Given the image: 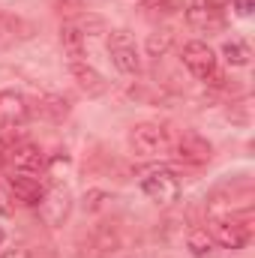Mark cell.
<instances>
[{"mask_svg":"<svg viewBox=\"0 0 255 258\" xmlns=\"http://www.w3.org/2000/svg\"><path fill=\"white\" fill-rule=\"evenodd\" d=\"M171 141L174 135L159 123H138L129 132V144L138 156H162V153H171Z\"/></svg>","mask_w":255,"mask_h":258,"instance_id":"6da1fadb","label":"cell"},{"mask_svg":"<svg viewBox=\"0 0 255 258\" xmlns=\"http://www.w3.org/2000/svg\"><path fill=\"white\" fill-rule=\"evenodd\" d=\"M171 156H174L177 162H183V165H204V162H210L213 147H210V141H207L201 132L183 129V132L174 135V141H171Z\"/></svg>","mask_w":255,"mask_h":258,"instance_id":"7a4b0ae2","label":"cell"},{"mask_svg":"<svg viewBox=\"0 0 255 258\" xmlns=\"http://www.w3.org/2000/svg\"><path fill=\"white\" fill-rule=\"evenodd\" d=\"M210 237L225 246V249H243L252 237V228L246 219H237V216H219L210 222Z\"/></svg>","mask_w":255,"mask_h":258,"instance_id":"3957f363","label":"cell"},{"mask_svg":"<svg viewBox=\"0 0 255 258\" xmlns=\"http://www.w3.org/2000/svg\"><path fill=\"white\" fill-rule=\"evenodd\" d=\"M141 192L147 195L153 204H174L177 198H180V180H177V174L174 171H168V168H156V171H150L144 180H141Z\"/></svg>","mask_w":255,"mask_h":258,"instance_id":"277c9868","label":"cell"},{"mask_svg":"<svg viewBox=\"0 0 255 258\" xmlns=\"http://www.w3.org/2000/svg\"><path fill=\"white\" fill-rule=\"evenodd\" d=\"M108 54H111V63L117 66L123 75H138L141 72V57H138L135 39L126 30H114L108 36Z\"/></svg>","mask_w":255,"mask_h":258,"instance_id":"5b68a950","label":"cell"},{"mask_svg":"<svg viewBox=\"0 0 255 258\" xmlns=\"http://www.w3.org/2000/svg\"><path fill=\"white\" fill-rule=\"evenodd\" d=\"M183 66L189 69L195 78H213L216 75V54H213V48L207 45V42H201V39H192L183 45Z\"/></svg>","mask_w":255,"mask_h":258,"instance_id":"8992f818","label":"cell"},{"mask_svg":"<svg viewBox=\"0 0 255 258\" xmlns=\"http://www.w3.org/2000/svg\"><path fill=\"white\" fill-rule=\"evenodd\" d=\"M6 186H9L12 198H15L18 204H24V207H39V204H42V198H45V186H42L33 174L12 171V174H9V180H6Z\"/></svg>","mask_w":255,"mask_h":258,"instance_id":"52a82bcc","label":"cell"},{"mask_svg":"<svg viewBox=\"0 0 255 258\" xmlns=\"http://www.w3.org/2000/svg\"><path fill=\"white\" fill-rule=\"evenodd\" d=\"M6 162L15 168V171H21V174H39V171H45L48 168V162H45V156H42V150L39 147H33V144H18V147H12L9 153H6Z\"/></svg>","mask_w":255,"mask_h":258,"instance_id":"ba28073f","label":"cell"},{"mask_svg":"<svg viewBox=\"0 0 255 258\" xmlns=\"http://www.w3.org/2000/svg\"><path fill=\"white\" fill-rule=\"evenodd\" d=\"M186 18L192 27L201 30H219L222 27V6L213 0H192L186 6Z\"/></svg>","mask_w":255,"mask_h":258,"instance_id":"9c48e42d","label":"cell"},{"mask_svg":"<svg viewBox=\"0 0 255 258\" xmlns=\"http://www.w3.org/2000/svg\"><path fill=\"white\" fill-rule=\"evenodd\" d=\"M60 45L69 63H81L84 60V33L78 24H63L60 27Z\"/></svg>","mask_w":255,"mask_h":258,"instance_id":"30bf717a","label":"cell"},{"mask_svg":"<svg viewBox=\"0 0 255 258\" xmlns=\"http://www.w3.org/2000/svg\"><path fill=\"white\" fill-rule=\"evenodd\" d=\"M0 117L3 123H21L27 117V102L21 93H12V90H3L0 93Z\"/></svg>","mask_w":255,"mask_h":258,"instance_id":"8fae6325","label":"cell"},{"mask_svg":"<svg viewBox=\"0 0 255 258\" xmlns=\"http://www.w3.org/2000/svg\"><path fill=\"white\" fill-rule=\"evenodd\" d=\"M69 69H72V75H75V81H78V87H81V90H87V93H93V96L105 90L102 75H99L93 66H87L84 60H81V63H69Z\"/></svg>","mask_w":255,"mask_h":258,"instance_id":"7c38bea8","label":"cell"},{"mask_svg":"<svg viewBox=\"0 0 255 258\" xmlns=\"http://www.w3.org/2000/svg\"><path fill=\"white\" fill-rule=\"evenodd\" d=\"M186 246L195 258H213L216 255V240L210 237L207 228H192L189 237H186Z\"/></svg>","mask_w":255,"mask_h":258,"instance_id":"4fadbf2b","label":"cell"},{"mask_svg":"<svg viewBox=\"0 0 255 258\" xmlns=\"http://www.w3.org/2000/svg\"><path fill=\"white\" fill-rule=\"evenodd\" d=\"M42 204H54V210H48L45 219H48V222H60V219L66 216V210H69V195H66L60 186H54L51 192H45Z\"/></svg>","mask_w":255,"mask_h":258,"instance_id":"5bb4252c","label":"cell"},{"mask_svg":"<svg viewBox=\"0 0 255 258\" xmlns=\"http://www.w3.org/2000/svg\"><path fill=\"white\" fill-rule=\"evenodd\" d=\"M222 54H225V60H228L231 66H246V63H249V45H246V42H240V39L225 42Z\"/></svg>","mask_w":255,"mask_h":258,"instance_id":"9a60e30c","label":"cell"},{"mask_svg":"<svg viewBox=\"0 0 255 258\" xmlns=\"http://www.w3.org/2000/svg\"><path fill=\"white\" fill-rule=\"evenodd\" d=\"M171 30H153L150 36H147V54L150 57H159V54H165L168 51V45H171Z\"/></svg>","mask_w":255,"mask_h":258,"instance_id":"2e32d148","label":"cell"},{"mask_svg":"<svg viewBox=\"0 0 255 258\" xmlns=\"http://www.w3.org/2000/svg\"><path fill=\"white\" fill-rule=\"evenodd\" d=\"M39 111H42V114H48L51 120H63L66 114H69V102L60 99V96H45V99H42V105H39Z\"/></svg>","mask_w":255,"mask_h":258,"instance_id":"e0dca14e","label":"cell"},{"mask_svg":"<svg viewBox=\"0 0 255 258\" xmlns=\"http://www.w3.org/2000/svg\"><path fill=\"white\" fill-rule=\"evenodd\" d=\"M234 9H237V15H252V9H255V0H234Z\"/></svg>","mask_w":255,"mask_h":258,"instance_id":"ac0fdd59","label":"cell"},{"mask_svg":"<svg viewBox=\"0 0 255 258\" xmlns=\"http://www.w3.org/2000/svg\"><path fill=\"white\" fill-rule=\"evenodd\" d=\"M6 153H9V150H6V147H3V144H0V168H3V165H6Z\"/></svg>","mask_w":255,"mask_h":258,"instance_id":"d6986e66","label":"cell"},{"mask_svg":"<svg viewBox=\"0 0 255 258\" xmlns=\"http://www.w3.org/2000/svg\"><path fill=\"white\" fill-rule=\"evenodd\" d=\"M0 243H3V228H0Z\"/></svg>","mask_w":255,"mask_h":258,"instance_id":"ffe728a7","label":"cell"}]
</instances>
